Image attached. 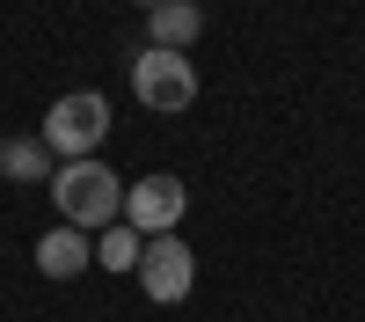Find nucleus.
Masks as SVG:
<instances>
[{"instance_id": "obj_1", "label": "nucleus", "mask_w": 365, "mask_h": 322, "mask_svg": "<svg viewBox=\"0 0 365 322\" xmlns=\"http://www.w3.org/2000/svg\"><path fill=\"white\" fill-rule=\"evenodd\" d=\"M51 198H58V220L66 227H117L125 220V183H117L110 161H58L51 168Z\"/></svg>"}, {"instance_id": "obj_2", "label": "nucleus", "mask_w": 365, "mask_h": 322, "mask_svg": "<svg viewBox=\"0 0 365 322\" xmlns=\"http://www.w3.org/2000/svg\"><path fill=\"white\" fill-rule=\"evenodd\" d=\"M37 139L51 146V161H88V154L110 139V103L96 96V88H73V96H58V103L44 110Z\"/></svg>"}, {"instance_id": "obj_3", "label": "nucleus", "mask_w": 365, "mask_h": 322, "mask_svg": "<svg viewBox=\"0 0 365 322\" xmlns=\"http://www.w3.org/2000/svg\"><path fill=\"white\" fill-rule=\"evenodd\" d=\"M132 96H139L146 110H161V117L190 110V103H197V66H190V51H161V44H146V51L132 59Z\"/></svg>"}, {"instance_id": "obj_4", "label": "nucleus", "mask_w": 365, "mask_h": 322, "mask_svg": "<svg viewBox=\"0 0 365 322\" xmlns=\"http://www.w3.org/2000/svg\"><path fill=\"white\" fill-rule=\"evenodd\" d=\"M139 286H146V301L154 308H175V301H190V286H197V256L182 234H154L139 256Z\"/></svg>"}, {"instance_id": "obj_5", "label": "nucleus", "mask_w": 365, "mask_h": 322, "mask_svg": "<svg viewBox=\"0 0 365 322\" xmlns=\"http://www.w3.org/2000/svg\"><path fill=\"white\" fill-rule=\"evenodd\" d=\"M182 205H190L182 176H139V183H125V227H139L146 242H154V234H175Z\"/></svg>"}, {"instance_id": "obj_6", "label": "nucleus", "mask_w": 365, "mask_h": 322, "mask_svg": "<svg viewBox=\"0 0 365 322\" xmlns=\"http://www.w3.org/2000/svg\"><path fill=\"white\" fill-rule=\"evenodd\" d=\"M88 263H96V242H88L81 227L58 220L51 234H37V271H44V278H81Z\"/></svg>"}, {"instance_id": "obj_7", "label": "nucleus", "mask_w": 365, "mask_h": 322, "mask_svg": "<svg viewBox=\"0 0 365 322\" xmlns=\"http://www.w3.org/2000/svg\"><path fill=\"white\" fill-rule=\"evenodd\" d=\"M197 29H205L197 0H161V8H146V44H161V51H190Z\"/></svg>"}, {"instance_id": "obj_8", "label": "nucleus", "mask_w": 365, "mask_h": 322, "mask_svg": "<svg viewBox=\"0 0 365 322\" xmlns=\"http://www.w3.org/2000/svg\"><path fill=\"white\" fill-rule=\"evenodd\" d=\"M58 161H51V146L37 139V132H22V139H0V176L8 183H44Z\"/></svg>"}, {"instance_id": "obj_9", "label": "nucleus", "mask_w": 365, "mask_h": 322, "mask_svg": "<svg viewBox=\"0 0 365 322\" xmlns=\"http://www.w3.org/2000/svg\"><path fill=\"white\" fill-rule=\"evenodd\" d=\"M139 256H146V234H139V227L117 220V227L96 234V263H103V271H139Z\"/></svg>"}, {"instance_id": "obj_10", "label": "nucleus", "mask_w": 365, "mask_h": 322, "mask_svg": "<svg viewBox=\"0 0 365 322\" xmlns=\"http://www.w3.org/2000/svg\"><path fill=\"white\" fill-rule=\"evenodd\" d=\"M139 8H161V0H139Z\"/></svg>"}]
</instances>
